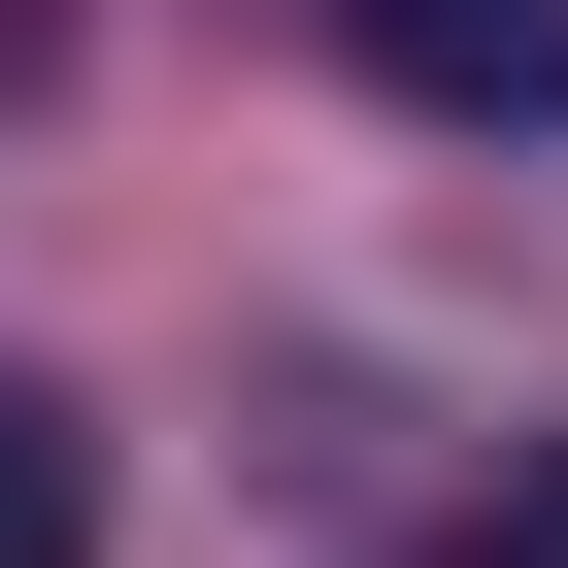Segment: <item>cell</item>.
I'll list each match as a JSON object with an SVG mask.
<instances>
[{
	"mask_svg": "<svg viewBox=\"0 0 568 568\" xmlns=\"http://www.w3.org/2000/svg\"><path fill=\"white\" fill-rule=\"evenodd\" d=\"M335 34H368L435 134H568V0H335Z\"/></svg>",
	"mask_w": 568,
	"mask_h": 568,
	"instance_id": "obj_1",
	"label": "cell"
},
{
	"mask_svg": "<svg viewBox=\"0 0 568 568\" xmlns=\"http://www.w3.org/2000/svg\"><path fill=\"white\" fill-rule=\"evenodd\" d=\"M0 568H101V468H68V402H0Z\"/></svg>",
	"mask_w": 568,
	"mask_h": 568,
	"instance_id": "obj_2",
	"label": "cell"
},
{
	"mask_svg": "<svg viewBox=\"0 0 568 568\" xmlns=\"http://www.w3.org/2000/svg\"><path fill=\"white\" fill-rule=\"evenodd\" d=\"M468 568H568V501H535V535H468Z\"/></svg>",
	"mask_w": 568,
	"mask_h": 568,
	"instance_id": "obj_3",
	"label": "cell"
}]
</instances>
